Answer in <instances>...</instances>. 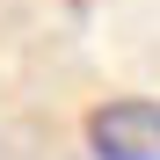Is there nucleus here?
Returning <instances> with one entry per match:
<instances>
[{"label":"nucleus","mask_w":160,"mask_h":160,"mask_svg":"<svg viewBox=\"0 0 160 160\" xmlns=\"http://www.w3.org/2000/svg\"><path fill=\"white\" fill-rule=\"evenodd\" d=\"M88 153L95 160H160V102L117 95L88 109Z\"/></svg>","instance_id":"1"}]
</instances>
